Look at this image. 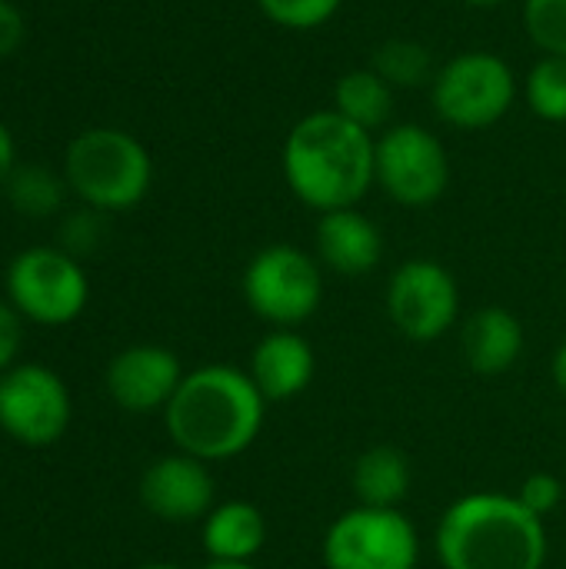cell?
Instances as JSON below:
<instances>
[{
    "label": "cell",
    "instance_id": "cell-27",
    "mask_svg": "<svg viewBox=\"0 0 566 569\" xmlns=\"http://www.w3.org/2000/svg\"><path fill=\"white\" fill-rule=\"evenodd\" d=\"M27 37V23H23V13L17 10V3L10 0H0V57H10L20 50Z\"/></svg>",
    "mask_w": 566,
    "mask_h": 569
},
{
    "label": "cell",
    "instance_id": "cell-15",
    "mask_svg": "<svg viewBox=\"0 0 566 569\" xmlns=\"http://www.w3.org/2000/svg\"><path fill=\"white\" fill-rule=\"evenodd\" d=\"M247 373L267 403H284L300 397L314 383L317 357L297 330H270L254 347Z\"/></svg>",
    "mask_w": 566,
    "mask_h": 569
},
{
    "label": "cell",
    "instance_id": "cell-11",
    "mask_svg": "<svg viewBox=\"0 0 566 569\" xmlns=\"http://www.w3.org/2000/svg\"><path fill=\"white\" fill-rule=\"evenodd\" d=\"M67 383L40 363H17L0 373V430L27 447H50L70 427Z\"/></svg>",
    "mask_w": 566,
    "mask_h": 569
},
{
    "label": "cell",
    "instance_id": "cell-14",
    "mask_svg": "<svg viewBox=\"0 0 566 569\" xmlns=\"http://www.w3.org/2000/svg\"><path fill=\"white\" fill-rule=\"evenodd\" d=\"M317 260L340 277H367L384 257L380 227L357 207L320 213L314 230Z\"/></svg>",
    "mask_w": 566,
    "mask_h": 569
},
{
    "label": "cell",
    "instance_id": "cell-26",
    "mask_svg": "<svg viewBox=\"0 0 566 569\" xmlns=\"http://www.w3.org/2000/svg\"><path fill=\"white\" fill-rule=\"evenodd\" d=\"M23 343V317L10 300H0V373H7Z\"/></svg>",
    "mask_w": 566,
    "mask_h": 569
},
{
    "label": "cell",
    "instance_id": "cell-4",
    "mask_svg": "<svg viewBox=\"0 0 566 569\" xmlns=\"http://www.w3.org/2000/svg\"><path fill=\"white\" fill-rule=\"evenodd\" d=\"M63 180L90 210H130L150 193L153 160L133 133L120 127H90L70 140Z\"/></svg>",
    "mask_w": 566,
    "mask_h": 569
},
{
    "label": "cell",
    "instance_id": "cell-19",
    "mask_svg": "<svg viewBox=\"0 0 566 569\" xmlns=\"http://www.w3.org/2000/svg\"><path fill=\"white\" fill-rule=\"evenodd\" d=\"M340 117H347L350 123L377 133L390 127L394 117V87L374 70V67H357L347 70L337 83H334V103H330Z\"/></svg>",
    "mask_w": 566,
    "mask_h": 569
},
{
    "label": "cell",
    "instance_id": "cell-21",
    "mask_svg": "<svg viewBox=\"0 0 566 569\" xmlns=\"http://www.w3.org/2000/svg\"><path fill=\"white\" fill-rule=\"evenodd\" d=\"M520 93L534 117L544 123H566V57L540 53L527 70Z\"/></svg>",
    "mask_w": 566,
    "mask_h": 569
},
{
    "label": "cell",
    "instance_id": "cell-32",
    "mask_svg": "<svg viewBox=\"0 0 566 569\" xmlns=\"http://www.w3.org/2000/svg\"><path fill=\"white\" fill-rule=\"evenodd\" d=\"M137 569H180L177 563H143V567Z\"/></svg>",
    "mask_w": 566,
    "mask_h": 569
},
{
    "label": "cell",
    "instance_id": "cell-6",
    "mask_svg": "<svg viewBox=\"0 0 566 569\" xmlns=\"http://www.w3.org/2000/svg\"><path fill=\"white\" fill-rule=\"evenodd\" d=\"M244 300L274 330H297L324 303V263L294 243L257 250L240 280Z\"/></svg>",
    "mask_w": 566,
    "mask_h": 569
},
{
    "label": "cell",
    "instance_id": "cell-7",
    "mask_svg": "<svg viewBox=\"0 0 566 569\" xmlns=\"http://www.w3.org/2000/svg\"><path fill=\"white\" fill-rule=\"evenodd\" d=\"M327 569H417L420 533L400 507H350L324 533Z\"/></svg>",
    "mask_w": 566,
    "mask_h": 569
},
{
    "label": "cell",
    "instance_id": "cell-31",
    "mask_svg": "<svg viewBox=\"0 0 566 569\" xmlns=\"http://www.w3.org/2000/svg\"><path fill=\"white\" fill-rule=\"evenodd\" d=\"M464 3H470V7H484V10H490V7H504L507 0H464Z\"/></svg>",
    "mask_w": 566,
    "mask_h": 569
},
{
    "label": "cell",
    "instance_id": "cell-24",
    "mask_svg": "<svg viewBox=\"0 0 566 569\" xmlns=\"http://www.w3.org/2000/svg\"><path fill=\"white\" fill-rule=\"evenodd\" d=\"M344 0H257V10L280 30H320L340 13Z\"/></svg>",
    "mask_w": 566,
    "mask_h": 569
},
{
    "label": "cell",
    "instance_id": "cell-1",
    "mask_svg": "<svg viewBox=\"0 0 566 569\" xmlns=\"http://www.w3.org/2000/svg\"><path fill=\"white\" fill-rule=\"evenodd\" d=\"M280 170L287 190L317 213L357 207L377 183V133L334 107L314 110L287 130Z\"/></svg>",
    "mask_w": 566,
    "mask_h": 569
},
{
    "label": "cell",
    "instance_id": "cell-29",
    "mask_svg": "<svg viewBox=\"0 0 566 569\" xmlns=\"http://www.w3.org/2000/svg\"><path fill=\"white\" fill-rule=\"evenodd\" d=\"M550 377L557 383V390L566 397V343L554 353V363H550Z\"/></svg>",
    "mask_w": 566,
    "mask_h": 569
},
{
    "label": "cell",
    "instance_id": "cell-18",
    "mask_svg": "<svg viewBox=\"0 0 566 569\" xmlns=\"http://www.w3.org/2000/svg\"><path fill=\"white\" fill-rule=\"evenodd\" d=\"M360 507H400L410 493V460L397 447H370L350 470Z\"/></svg>",
    "mask_w": 566,
    "mask_h": 569
},
{
    "label": "cell",
    "instance_id": "cell-25",
    "mask_svg": "<svg viewBox=\"0 0 566 569\" xmlns=\"http://www.w3.org/2000/svg\"><path fill=\"white\" fill-rule=\"evenodd\" d=\"M517 500L540 520H547L550 513L560 510L564 503V480L554 477V473H530L520 490H517Z\"/></svg>",
    "mask_w": 566,
    "mask_h": 569
},
{
    "label": "cell",
    "instance_id": "cell-8",
    "mask_svg": "<svg viewBox=\"0 0 566 569\" xmlns=\"http://www.w3.org/2000/svg\"><path fill=\"white\" fill-rule=\"evenodd\" d=\"M90 283L73 253L57 247H30L7 267V300L13 310L43 327H63L87 307Z\"/></svg>",
    "mask_w": 566,
    "mask_h": 569
},
{
    "label": "cell",
    "instance_id": "cell-5",
    "mask_svg": "<svg viewBox=\"0 0 566 569\" xmlns=\"http://www.w3.org/2000/svg\"><path fill=\"white\" fill-rule=\"evenodd\" d=\"M520 80L494 50H464L437 67L430 80L434 113L454 130L497 127L517 103Z\"/></svg>",
    "mask_w": 566,
    "mask_h": 569
},
{
    "label": "cell",
    "instance_id": "cell-2",
    "mask_svg": "<svg viewBox=\"0 0 566 569\" xmlns=\"http://www.w3.org/2000/svg\"><path fill=\"white\" fill-rule=\"evenodd\" d=\"M267 420V400L247 370L210 363L190 370L163 410L167 433L180 453L220 463L247 453Z\"/></svg>",
    "mask_w": 566,
    "mask_h": 569
},
{
    "label": "cell",
    "instance_id": "cell-12",
    "mask_svg": "<svg viewBox=\"0 0 566 569\" xmlns=\"http://www.w3.org/2000/svg\"><path fill=\"white\" fill-rule=\"evenodd\" d=\"M217 483L203 460L190 453H170L153 460L140 477V503L163 523L207 520L217 507Z\"/></svg>",
    "mask_w": 566,
    "mask_h": 569
},
{
    "label": "cell",
    "instance_id": "cell-20",
    "mask_svg": "<svg viewBox=\"0 0 566 569\" xmlns=\"http://www.w3.org/2000/svg\"><path fill=\"white\" fill-rule=\"evenodd\" d=\"M370 67L394 87V90H414V87H430L437 77V63L427 43L410 40V37H390L374 50Z\"/></svg>",
    "mask_w": 566,
    "mask_h": 569
},
{
    "label": "cell",
    "instance_id": "cell-17",
    "mask_svg": "<svg viewBox=\"0 0 566 569\" xmlns=\"http://www.w3.org/2000/svg\"><path fill=\"white\" fill-rule=\"evenodd\" d=\"M267 517L247 500L217 503L203 520V550L214 563H254L267 543Z\"/></svg>",
    "mask_w": 566,
    "mask_h": 569
},
{
    "label": "cell",
    "instance_id": "cell-16",
    "mask_svg": "<svg viewBox=\"0 0 566 569\" xmlns=\"http://www.w3.org/2000/svg\"><path fill=\"white\" fill-rule=\"evenodd\" d=\"M460 343L464 360L474 373L500 377L524 353V323L507 307H484L464 323Z\"/></svg>",
    "mask_w": 566,
    "mask_h": 569
},
{
    "label": "cell",
    "instance_id": "cell-28",
    "mask_svg": "<svg viewBox=\"0 0 566 569\" xmlns=\"http://www.w3.org/2000/svg\"><path fill=\"white\" fill-rule=\"evenodd\" d=\"M17 167V147H13V133L7 130V123L0 120V183H7V177Z\"/></svg>",
    "mask_w": 566,
    "mask_h": 569
},
{
    "label": "cell",
    "instance_id": "cell-9",
    "mask_svg": "<svg viewBox=\"0 0 566 569\" xmlns=\"http://www.w3.org/2000/svg\"><path fill=\"white\" fill-rule=\"evenodd\" d=\"M377 187L400 207L437 203L450 187V153L424 123H390L377 137Z\"/></svg>",
    "mask_w": 566,
    "mask_h": 569
},
{
    "label": "cell",
    "instance_id": "cell-13",
    "mask_svg": "<svg viewBox=\"0 0 566 569\" xmlns=\"http://www.w3.org/2000/svg\"><path fill=\"white\" fill-rule=\"evenodd\" d=\"M183 367L173 350L157 343H137L120 350L107 367V393L127 413H157L173 400Z\"/></svg>",
    "mask_w": 566,
    "mask_h": 569
},
{
    "label": "cell",
    "instance_id": "cell-30",
    "mask_svg": "<svg viewBox=\"0 0 566 569\" xmlns=\"http://www.w3.org/2000/svg\"><path fill=\"white\" fill-rule=\"evenodd\" d=\"M203 569H257V567H254V563H214V560H210Z\"/></svg>",
    "mask_w": 566,
    "mask_h": 569
},
{
    "label": "cell",
    "instance_id": "cell-10",
    "mask_svg": "<svg viewBox=\"0 0 566 569\" xmlns=\"http://www.w3.org/2000/svg\"><path fill=\"white\" fill-rule=\"evenodd\" d=\"M387 317L414 343L444 340L460 317L457 277L427 257L400 263L387 280Z\"/></svg>",
    "mask_w": 566,
    "mask_h": 569
},
{
    "label": "cell",
    "instance_id": "cell-3",
    "mask_svg": "<svg viewBox=\"0 0 566 569\" xmlns=\"http://www.w3.org/2000/svg\"><path fill=\"white\" fill-rule=\"evenodd\" d=\"M437 560L444 569H544L550 540L510 493H467L454 500L437 523Z\"/></svg>",
    "mask_w": 566,
    "mask_h": 569
},
{
    "label": "cell",
    "instance_id": "cell-22",
    "mask_svg": "<svg viewBox=\"0 0 566 569\" xmlns=\"http://www.w3.org/2000/svg\"><path fill=\"white\" fill-rule=\"evenodd\" d=\"M63 190H67V180L43 167H13V173L7 177L10 203L27 217L53 213L63 203Z\"/></svg>",
    "mask_w": 566,
    "mask_h": 569
},
{
    "label": "cell",
    "instance_id": "cell-23",
    "mask_svg": "<svg viewBox=\"0 0 566 569\" xmlns=\"http://www.w3.org/2000/svg\"><path fill=\"white\" fill-rule=\"evenodd\" d=\"M520 20L540 53L566 57V0H524Z\"/></svg>",
    "mask_w": 566,
    "mask_h": 569
}]
</instances>
